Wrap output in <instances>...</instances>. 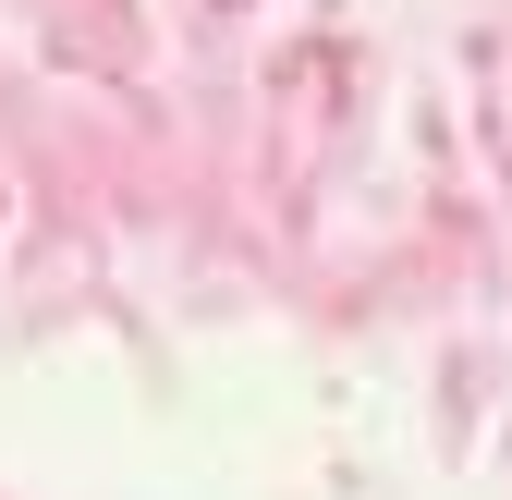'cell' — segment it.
I'll use <instances>...</instances> for the list:
<instances>
[]
</instances>
